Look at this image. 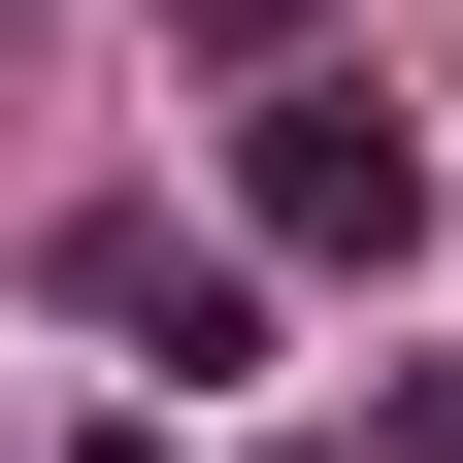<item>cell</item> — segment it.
<instances>
[{
  "instance_id": "cell-1",
  "label": "cell",
  "mask_w": 463,
  "mask_h": 463,
  "mask_svg": "<svg viewBox=\"0 0 463 463\" xmlns=\"http://www.w3.org/2000/svg\"><path fill=\"white\" fill-rule=\"evenodd\" d=\"M232 232H265V265H430V133H397V99H265V133H232Z\"/></svg>"
},
{
  "instance_id": "cell-2",
  "label": "cell",
  "mask_w": 463,
  "mask_h": 463,
  "mask_svg": "<svg viewBox=\"0 0 463 463\" xmlns=\"http://www.w3.org/2000/svg\"><path fill=\"white\" fill-rule=\"evenodd\" d=\"M67 298L133 331V364H232V232H67Z\"/></svg>"
},
{
  "instance_id": "cell-4",
  "label": "cell",
  "mask_w": 463,
  "mask_h": 463,
  "mask_svg": "<svg viewBox=\"0 0 463 463\" xmlns=\"http://www.w3.org/2000/svg\"><path fill=\"white\" fill-rule=\"evenodd\" d=\"M67 463H165V430H67Z\"/></svg>"
},
{
  "instance_id": "cell-3",
  "label": "cell",
  "mask_w": 463,
  "mask_h": 463,
  "mask_svg": "<svg viewBox=\"0 0 463 463\" xmlns=\"http://www.w3.org/2000/svg\"><path fill=\"white\" fill-rule=\"evenodd\" d=\"M165 33H298V0H165Z\"/></svg>"
}]
</instances>
